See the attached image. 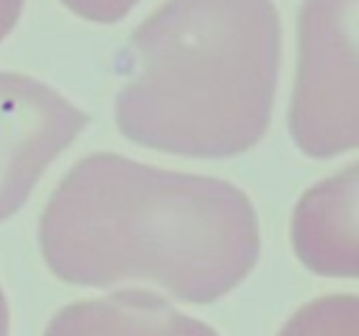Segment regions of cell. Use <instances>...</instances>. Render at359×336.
I'll return each instance as SVG.
<instances>
[{
	"label": "cell",
	"mask_w": 359,
	"mask_h": 336,
	"mask_svg": "<svg viewBox=\"0 0 359 336\" xmlns=\"http://www.w3.org/2000/svg\"><path fill=\"white\" fill-rule=\"evenodd\" d=\"M40 251L69 285L148 280L207 304L254 270L261 228L251 199L231 182L96 153L50 197Z\"/></svg>",
	"instance_id": "obj_1"
},
{
	"label": "cell",
	"mask_w": 359,
	"mask_h": 336,
	"mask_svg": "<svg viewBox=\"0 0 359 336\" xmlns=\"http://www.w3.org/2000/svg\"><path fill=\"white\" fill-rule=\"evenodd\" d=\"M278 62L273 0H165L126 47L116 125L170 155L246 153L271 123Z\"/></svg>",
	"instance_id": "obj_2"
},
{
	"label": "cell",
	"mask_w": 359,
	"mask_h": 336,
	"mask_svg": "<svg viewBox=\"0 0 359 336\" xmlns=\"http://www.w3.org/2000/svg\"><path fill=\"white\" fill-rule=\"evenodd\" d=\"M25 0H0V42L6 40L8 32L18 25Z\"/></svg>",
	"instance_id": "obj_9"
},
{
	"label": "cell",
	"mask_w": 359,
	"mask_h": 336,
	"mask_svg": "<svg viewBox=\"0 0 359 336\" xmlns=\"http://www.w3.org/2000/svg\"><path fill=\"white\" fill-rule=\"evenodd\" d=\"M8 329H11V312H8L6 292L0 287V336H8Z\"/></svg>",
	"instance_id": "obj_10"
},
{
	"label": "cell",
	"mask_w": 359,
	"mask_h": 336,
	"mask_svg": "<svg viewBox=\"0 0 359 336\" xmlns=\"http://www.w3.org/2000/svg\"><path fill=\"white\" fill-rule=\"evenodd\" d=\"M359 167L315 184L293 214V248L300 262L318 275L357 277L359 272Z\"/></svg>",
	"instance_id": "obj_5"
},
{
	"label": "cell",
	"mask_w": 359,
	"mask_h": 336,
	"mask_svg": "<svg viewBox=\"0 0 359 336\" xmlns=\"http://www.w3.org/2000/svg\"><path fill=\"white\" fill-rule=\"evenodd\" d=\"M86 120L84 111L42 81L0 71V223L18 214Z\"/></svg>",
	"instance_id": "obj_4"
},
{
	"label": "cell",
	"mask_w": 359,
	"mask_h": 336,
	"mask_svg": "<svg viewBox=\"0 0 359 336\" xmlns=\"http://www.w3.org/2000/svg\"><path fill=\"white\" fill-rule=\"evenodd\" d=\"M45 336H219L205 321L187 316L148 290H121L65 307Z\"/></svg>",
	"instance_id": "obj_6"
},
{
	"label": "cell",
	"mask_w": 359,
	"mask_h": 336,
	"mask_svg": "<svg viewBox=\"0 0 359 336\" xmlns=\"http://www.w3.org/2000/svg\"><path fill=\"white\" fill-rule=\"evenodd\" d=\"M278 336H359L357 295H327L313 300L290 316Z\"/></svg>",
	"instance_id": "obj_7"
},
{
	"label": "cell",
	"mask_w": 359,
	"mask_h": 336,
	"mask_svg": "<svg viewBox=\"0 0 359 336\" xmlns=\"http://www.w3.org/2000/svg\"><path fill=\"white\" fill-rule=\"evenodd\" d=\"M72 13L91 22H101V25H111L118 22L133 10L138 0H62Z\"/></svg>",
	"instance_id": "obj_8"
},
{
	"label": "cell",
	"mask_w": 359,
	"mask_h": 336,
	"mask_svg": "<svg viewBox=\"0 0 359 336\" xmlns=\"http://www.w3.org/2000/svg\"><path fill=\"white\" fill-rule=\"evenodd\" d=\"M359 0H305L300 10L298 79L288 111L295 145L330 160L359 145Z\"/></svg>",
	"instance_id": "obj_3"
}]
</instances>
